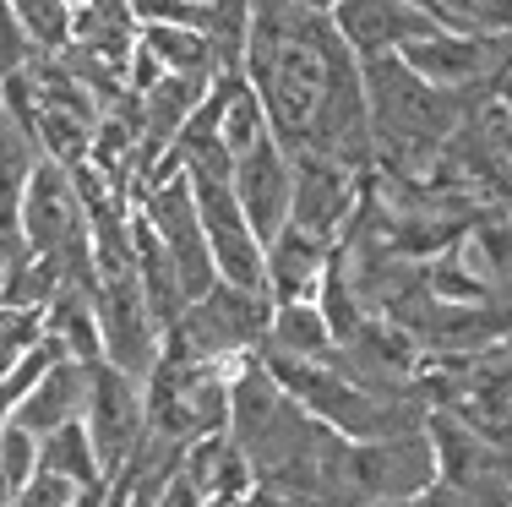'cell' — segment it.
<instances>
[{"label":"cell","instance_id":"1","mask_svg":"<svg viewBox=\"0 0 512 507\" xmlns=\"http://www.w3.org/2000/svg\"><path fill=\"white\" fill-rule=\"evenodd\" d=\"M240 77L284 153H327L349 169L371 153L360 60L338 39L327 6H251Z\"/></svg>","mask_w":512,"mask_h":507},{"label":"cell","instance_id":"2","mask_svg":"<svg viewBox=\"0 0 512 507\" xmlns=\"http://www.w3.org/2000/svg\"><path fill=\"white\" fill-rule=\"evenodd\" d=\"M229 377H235V366H197V360H175L158 349L153 377L142 382V415H148L142 442L186 453L202 437H224L229 431Z\"/></svg>","mask_w":512,"mask_h":507},{"label":"cell","instance_id":"3","mask_svg":"<svg viewBox=\"0 0 512 507\" xmlns=\"http://www.w3.org/2000/svg\"><path fill=\"white\" fill-rule=\"evenodd\" d=\"M360 77H365L371 142H382V153H393V159L431 153L453 131L458 93L420 82L414 71H404V60H371V66H360Z\"/></svg>","mask_w":512,"mask_h":507},{"label":"cell","instance_id":"4","mask_svg":"<svg viewBox=\"0 0 512 507\" xmlns=\"http://www.w3.org/2000/svg\"><path fill=\"white\" fill-rule=\"evenodd\" d=\"M267 317H273V300L267 295H246L235 284H213L164 333V355L197 360V366H240V360H251L262 349Z\"/></svg>","mask_w":512,"mask_h":507},{"label":"cell","instance_id":"5","mask_svg":"<svg viewBox=\"0 0 512 507\" xmlns=\"http://www.w3.org/2000/svg\"><path fill=\"white\" fill-rule=\"evenodd\" d=\"M17 235H22V246H28V257L60 262L66 279H93L88 208H82V197H77L71 169L39 159V169L28 175V191H22Z\"/></svg>","mask_w":512,"mask_h":507},{"label":"cell","instance_id":"6","mask_svg":"<svg viewBox=\"0 0 512 507\" xmlns=\"http://www.w3.org/2000/svg\"><path fill=\"white\" fill-rule=\"evenodd\" d=\"M186 186H191V202H197L202 240H207V257H213L218 284H235V289H246V295H267L262 240L251 235L246 213H240L235 191H229V175H213V169H191Z\"/></svg>","mask_w":512,"mask_h":507},{"label":"cell","instance_id":"7","mask_svg":"<svg viewBox=\"0 0 512 507\" xmlns=\"http://www.w3.org/2000/svg\"><path fill=\"white\" fill-rule=\"evenodd\" d=\"M93 311H99V360L126 377L148 382L158 366V349H164V333H158L148 300L137 289V273H93Z\"/></svg>","mask_w":512,"mask_h":507},{"label":"cell","instance_id":"8","mask_svg":"<svg viewBox=\"0 0 512 507\" xmlns=\"http://www.w3.org/2000/svg\"><path fill=\"white\" fill-rule=\"evenodd\" d=\"M137 213L158 235V246L169 251V262H175V279H180V289H186V306L202 300L207 289L218 284V273H213V257H207L202 219H197V202H191L186 175L148 180V186L137 191Z\"/></svg>","mask_w":512,"mask_h":507},{"label":"cell","instance_id":"9","mask_svg":"<svg viewBox=\"0 0 512 507\" xmlns=\"http://www.w3.org/2000/svg\"><path fill=\"white\" fill-rule=\"evenodd\" d=\"M82 431L93 442V458H99L104 480H115L120 469L131 464V453L142 448V431H148V415H142V382L126 377V371L93 360L88 366V404H82Z\"/></svg>","mask_w":512,"mask_h":507},{"label":"cell","instance_id":"10","mask_svg":"<svg viewBox=\"0 0 512 507\" xmlns=\"http://www.w3.org/2000/svg\"><path fill=\"white\" fill-rule=\"evenodd\" d=\"M327 17H333L338 39L349 44V55L360 60V66H371V60H398L409 50V44H420L431 28V17H425L420 6H404V0H344V6H327Z\"/></svg>","mask_w":512,"mask_h":507},{"label":"cell","instance_id":"11","mask_svg":"<svg viewBox=\"0 0 512 507\" xmlns=\"http://www.w3.org/2000/svg\"><path fill=\"white\" fill-rule=\"evenodd\" d=\"M404 71H414L420 82L442 93H463L474 82L496 77L502 66H512V39H463V33H425L420 44H409L404 55Z\"/></svg>","mask_w":512,"mask_h":507},{"label":"cell","instance_id":"12","mask_svg":"<svg viewBox=\"0 0 512 507\" xmlns=\"http://www.w3.org/2000/svg\"><path fill=\"white\" fill-rule=\"evenodd\" d=\"M289 175H295L289 224L338 246V229L355 213V169L327 159V153H289Z\"/></svg>","mask_w":512,"mask_h":507},{"label":"cell","instance_id":"13","mask_svg":"<svg viewBox=\"0 0 512 507\" xmlns=\"http://www.w3.org/2000/svg\"><path fill=\"white\" fill-rule=\"evenodd\" d=\"M229 191H235V202H240V213H246L251 235L262 240V251H267V240L289 224V202H295L289 153L267 137L262 148H251L246 159H235V169H229Z\"/></svg>","mask_w":512,"mask_h":507},{"label":"cell","instance_id":"14","mask_svg":"<svg viewBox=\"0 0 512 507\" xmlns=\"http://www.w3.org/2000/svg\"><path fill=\"white\" fill-rule=\"evenodd\" d=\"M333 262V240L306 235V229L284 224L262 251V273H267V300L273 306H295V300H316L322 273Z\"/></svg>","mask_w":512,"mask_h":507},{"label":"cell","instance_id":"15","mask_svg":"<svg viewBox=\"0 0 512 507\" xmlns=\"http://www.w3.org/2000/svg\"><path fill=\"white\" fill-rule=\"evenodd\" d=\"M82 404H88V366H82V360H55V366L44 371V382L22 398L6 426H22L28 437L44 442L60 426H77Z\"/></svg>","mask_w":512,"mask_h":507},{"label":"cell","instance_id":"16","mask_svg":"<svg viewBox=\"0 0 512 507\" xmlns=\"http://www.w3.org/2000/svg\"><path fill=\"white\" fill-rule=\"evenodd\" d=\"M180 475H186V486L197 491L202 507H240V497L256 486L251 464L240 458L235 442H229V431H224V437H202L197 448H186Z\"/></svg>","mask_w":512,"mask_h":507},{"label":"cell","instance_id":"17","mask_svg":"<svg viewBox=\"0 0 512 507\" xmlns=\"http://www.w3.org/2000/svg\"><path fill=\"white\" fill-rule=\"evenodd\" d=\"M44 333L66 349L71 360L93 366L99 360V311H93V279H66L60 295L44 306Z\"/></svg>","mask_w":512,"mask_h":507},{"label":"cell","instance_id":"18","mask_svg":"<svg viewBox=\"0 0 512 507\" xmlns=\"http://www.w3.org/2000/svg\"><path fill=\"white\" fill-rule=\"evenodd\" d=\"M262 355H278V360H327V355H333V333H327L316 300L273 306V317H267V338H262Z\"/></svg>","mask_w":512,"mask_h":507},{"label":"cell","instance_id":"19","mask_svg":"<svg viewBox=\"0 0 512 507\" xmlns=\"http://www.w3.org/2000/svg\"><path fill=\"white\" fill-rule=\"evenodd\" d=\"M39 475L71 480L77 491L104 486V469H99V458H93V442H88V431H82V420L50 431V437L39 442Z\"/></svg>","mask_w":512,"mask_h":507},{"label":"cell","instance_id":"20","mask_svg":"<svg viewBox=\"0 0 512 507\" xmlns=\"http://www.w3.org/2000/svg\"><path fill=\"white\" fill-rule=\"evenodd\" d=\"M267 137H273V131H267V115H262V104H256V93L246 88V77H240L235 93H229V104H224V115H218V148L235 164V159H246L251 148H262Z\"/></svg>","mask_w":512,"mask_h":507},{"label":"cell","instance_id":"21","mask_svg":"<svg viewBox=\"0 0 512 507\" xmlns=\"http://www.w3.org/2000/svg\"><path fill=\"white\" fill-rule=\"evenodd\" d=\"M17 22L28 33L33 55H66L71 50V0H17Z\"/></svg>","mask_w":512,"mask_h":507},{"label":"cell","instance_id":"22","mask_svg":"<svg viewBox=\"0 0 512 507\" xmlns=\"http://www.w3.org/2000/svg\"><path fill=\"white\" fill-rule=\"evenodd\" d=\"M39 475V437H28L22 426H0V480L17 497L28 480Z\"/></svg>","mask_w":512,"mask_h":507},{"label":"cell","instance_id":"23","mask_svg":"<svg viewBox=\"0 0 512 507\" xmlns=\"http://www.w3.org/2000/svg\"><path fill=\"white\" fill-rule=\"evenodd\" d=\"M44 338V311H11L0 306V377H6L11 366H17L28 349H39Z\"/></svg>","mask_w":512,"mask_h":507},{"label":"cell","instance_id":"24","mask_svg":"<svg viewBox=\"0 0 512 507\" xmlns=\"http://www.w3.org/2000/svg\"><path fill=\"white\" fill-rule=\"evenodd\" d=\"M33 60H39V55H33L28 33H22V22H17V6H6V0H0V82L22 77Z\"/></svg>","mask_w":512,"mask_h":507},{"label":"cell","instance_id":"25","mask_svg":"<svg viewBox=\"0 0 512 507\" xmlns=\"http://www.w3.org/2000/svg\"><path fill=\"white\" fill-rule=\"evenodd\" d=\"M71 497H77V486L71 480H55V475H33L28 486L11 497V507H71Z\"/></svg>","mask_w":512,"mask_h":507},{"label":"cell","instance_id":"26","mask_svg":"<svg viewBox=\"0 0 512 507\" xmlns=\"http://www.w3.org/2000/svg\"><path fill=\"white\" fill-rule=\"evenodd\" d=\"M28 262V246H22V235L17 229H0V295H6V284H11V273Z\"/></svg>","mask_w":512,"mask_h":507},{"label":"cell","instance_id":"27","mask_svg":"<svg viewBox=\"0 0 512 507\" xmlns=\"http://www.w3.org/2000/svg\"><path fill=\"white\" fill-rule=\"evenodd\" d=\"M240 507H295V502L278 497V491H267V486H251L246 497H240Z\"/></svg>","mask_w":512,"mask_h":507},{"label":"cell","instance_id":"28","mask_svg":"<svg viewBox=\"0 0 512 507\" xmlns=\"http://www.w3.org/2000/svg\"><path fill=\"white\" fill-rule=\"evenodd\" d=\"M71 507H109V480H104V486L77 491V497H71Z\"/></svg>","mask_w":512,"mask_h":507}]
</instances>
